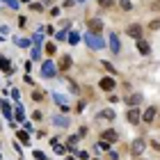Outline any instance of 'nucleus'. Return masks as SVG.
I'll return each mask as SVG.
<instances>
[{"label":"nucleus","instance_id":"f257e3e1","mask_svg":"<svg viewBox=\"0 0 160 160\" xmlns=\"http://www.w3.org/2000/svg\"><path fill=\"white\" fill-rule=\"evenodd\" d=\"M85 43L89 46L92 50H101V48H105V39H101V34H92V32H87L85 34Z\"/></svg>","mask_w":160,"mask_h":160},{"label":"nucleus","instance_id":"f03ea898","mask_svg":"<svg viewBox=\"0 0 160 160\" xmlns=\"http://www.w3.org/2000/svg\"><path fill=\"white\" fill-rule=\"evenodd\" d=\"M41 76L43 78H55L57 76V67L53 64V60H43V64H41Z\"/></svg>","mask_w":160,"mask_h":160},{"label":"nucleus","instance_id":"7ed1b4c3","mask_svg":"<svg viewBox=\"0 0 160 160\" xmlns=\"http://www.w3.org/2000/svg\"><path fill=\"white\" fill-rule=\"evenodd\" d=\"M144 147H147V144H144V140H142V137H137V140H133V142H130V156H133V158H137V156H142V151H144Z\"/></svg>","mask_w":160,"mask_h":160},{"label":"nucleus","instance_id":"20e7f679","mask_svg":"<svg viewBox=\"0 0 160 160\" xmlns=\"http://www.w3.org/2000/svg\"><path fill=\"white\" fill-rule=\"evenodd\" d=\"M87 28H89L92 34H101V32H103V21H101V18H89V21H87Z\"/></svg>","mask_w":160,"mask_h":160},{"label":"nucleus","instance_id":"39448f33","mask_svg":"<svg viewBox=\"0 0 160 160\" xmlns=\"http://www.w3.org/2000/svg\"><path fill=\"white\" fill-rule=\"evenodd\" d=\"M101 140H103V142H108V144H112V142H117V140H119V135H117V130L105 128L103 133H101Z\"/></svg>","mask_w":160,"mask_h":160},{"label":"nucleus","instance_id":"423d86ee","mask_svg":"<svg viewBox=\"0 0 160 160\" xmlns=\"http://www.w3.org/2000/svg\"><path fill=\"white\" fill-rule=\"evenodd\" d=\"M114 85H117V82H114V78H112V76L101 78V82H98V87H101L103 92H112V89H114Z\"/></svg>","mask_w":160,"mask_h":160},{"label":"nucleus","instance_id":"0eeeda50","mask_svg":"<svg viewBox=\"0 0 160 160\" xmlns=\"http://www.w3.org/2000/svg\"><path fill=\"white\" fill-rule=\"evenodd\" d=\"M0 69H2V73H5V76H12V73H14V67H12V62L7 60L5 55H0Z\"/></svg>","mask_w":160,"mask_h":160},{"label":"nucleus","instance_id":"6e6552de","mask_svg":"<svg viewBox=\"0 0 160 160\" xmlns=\"http://www.w3.org/2000/svg\"><path fill=\"white\" fill-rule=\"evenodd\" d=\"M0 110H2V114H5V119H7V121H12V119H14V110H12V105L7 103V101H0Z\"/></svg>","mask_w":160,"mask_h":160},{"label":"nucleus","instance_id":"1a4fd4ad","mask_svg":"<svg viewBox=\"0 0 160 160\" xmlns=\"http://www.w3.org/2000/svg\"><path fill=\"white\" fill-rule=\"evenodd\" d=\"M110 50H112V53H119V50H121V41L117 37V32H110Z\"/></svg>","mask_w":160,"mask_h":160},{"label":"nucleus","instance_id":"9d476101","mask_svg":"<svg viewBox=\"0 0 160 160\" xmlns=\"http://www.w3.org/2000/svg\"><path fill=\"white\" fill-rule=\"evenodd\" d=\"M156 117H158V110H156L153 105H151V108H147V112L142 114V119L147 121V123H153V119H156Z\"/></svg>","mask_w":160,"mask_h":160},{"label":"nucleus","instance_id":"9b49d317","mask_svg":"<svg viewBox=\"0 0 160 160\" xmlns=\"http://www.w3.org/2000/svg\"><path fill=\"white\" fill-rule=\"evenodd\" d=\"M126 103H128L130 108H137V105L142 103V94H128V96H126Z\"/></svg>","mask_w":160,"mask_h":160},{"label":"nucleus","instance_id":"f8f14e48","mask_svg":"<svg viewBox=\"0 0 160 160\" xmlns=\"http://www.w3.org/2000/svg\"><path fill=\"white\" fill-rule=\"evenodd\" d=\"M126 32L130 34V37H135V41H137V39H142V28L137 25V23H135V25H128V28H126Z\"/></svg>","mask_w":160,"mask_h":160},{"label":"nucleus","instance_id":"ddd939ff","mask_svg":"<svg viewBox=\"0 0 160 160\" xmlns=\"http://www.w3.org/2000/svg\"><path fill=\"white\" fill-rule=\"evenodd\" d=\"M53 98H55V103L62 108V112H69V105H67V98L62 96V94H57V92H53Z\"/></svg>","mask_w":160,"mask_h":160},{"label":"nucleus","instance_id":"4468645a","mask_svg":"<svg viewBox=\"0 0 160 160\" xmlns=\"http://www.w3.org/2000/svg\"><path fill=\"white\" fill-rule=\"evenodd\" d=\"M126 117H128L130 123H137V121H140V110H137V108H128V114H126Z\"/></svg>","mask_w":160,"mask_h":160},{"label":"nucleus","instance_id":"2eb2a0df","mask_svg":"<svg viewBox=\"0 0 160 160\" xmlns=\"http://www.w3.org/2000/svg\"><path fill=\"white\" fill-rule=\"evenodd\" d=\"M53 151H55V153L57 156H64V153H67V147H64V144H60V140H57V137H55V140H53Z\"/></svg>","mask_w":160,"mask_h":160},{"label":"nucleus","instance_id":"dca6fc26","mask_svg":"<svg viewBox=\"0 0 160 160\" xmlns=\"http://www.w3.org/2000/svg\"><path fill=\"white\" fill-rule=\"evenodd\" d=\"M137 50H140L142 55H149L151 53V48H149V43L144 41V39H137Z\"/></svg>","mask_w":160,"mask_h":160},{"label":"nucleus","instance_id":"f3484780","mask_svg":"<svg viewBox=\"0 0 160 160\" xmlns=\"http://www.w3.org/2000/svg\"><path fill=\"white\" fill-rule=\"evenodd\" d=\"M114 117H117V114H114L112 110H101V112L96 114V119H108V121H110V119H114Z\"/></svg>","mask_w":160,"mask_h":160},{"label":"nucleus","instance_id":"a211bd4d","mask_svg":"<svg viewBox=\"0 0 160 160\" xmlns=\"http://www.w3.org/2000/svg\"><path fill=\"white\" fill-rule=\"evenodd\" d=\"M71 64H73V62H71V55H62V62H60V69H62V71H67V69L71 67Z\"/></svg>","mask_w":160,"mask_h":160},{"label":"nucleus","instance_id":"6ab92c4d","mask_svg":"<svg viewBox=\"0 0 160 160\" xmlns=\"http://www.w3.org/2000/svg\"><path fill=\"white\" fill-rule=\"evenodd\" d=\"M53 123H55V126L67 128V126H69V117H55V119H53Z\"/></svg>","mask_w":160,"mask_h":160},{"label":"nucleus","instance_id":"aec40b11","mask_svg":"<svg viewBox=\"0 0 160 160\" xmlns=\"http://www.w3.org/2000/svg\"><path fill=\"white\" fill-rule=\"evenodd\" d=\"M18 142H21V144H30V133H25V130H18Z\"/></svg>","mask_w":160,"mask_h":160},{"label":"nucleus","instance_id":"412c9836","mask_svg":"<svg viewBox=\"0 0 160 160\" xmlns=\"http://www.w3.org/2000/svg\"><path fill=\"white\" fill-rule=\"evenodd\" d=\"M14 117H16V121H23V119H25V112H23V105H16V110H14Z\"/></svg>","mask_w":160,"mask_h":160},{"label":"nucleus","instance_id":"4be33fe9","mask_svg":"<svg viewBox=\"0 0 160 160\" xmlns=\"http://www.w3.org/2000/svg\"><path fill=\"white\" fill-rule=\"evenodd\" d=\"M94 151H96V153H98V151H110V144L101 140V142H96V147H94Z\"/></svg>","mask_w":160,"mask_h":160},{"label":"nucleus","instance_id":"5701e85b","mask_svg":"<svg viewBox=\"0 0 160 160\" xmlns=\"http://www.w3.org/2000/svg\"><path fill=\"white\" fill-rule=\"evenodd\" d=\"M0 2H5L9 9H18V5H21V0H0Z\"/></svg>","mask_w":160,"mask_h":160},{"label":"nucleus","instance_id":"b1692460","mask_svg":"<svg viewBox=\"0 0 160 160\" xmlns=\"http://www.w3.org/2000/svg\"><path fill=\"white\" fill-rule=\"evenodd\" d=\"M67 41L76 46V43H80V34H78V32H69V39H67Z\"/></svg>","mask_w":160,"mask_h":160},{"label":"nucleus","instance_id":"393cba45","mask_svg":"<svg viewBox=\"0 0 160 160\" xmlns=\"http://www.w3.org/2000/svg\"><path fill=\"white\" fill-rule=\"evenodd\" d=\"M30 43H32V39H23V37H18V39H16V46H21V48H28Z\"/></svg>","mask_w":160,"mask_h":160},{"label":"nucleus","instance_id":"a878e982","mask_svg":"<svg viewBox=\"0 0 160 160\" xmlns=\"http://www.w3.org/2000/svg\"><path fill=\"white\" fill-rule=\"evenodd\" d=\"M119 5H121L123 12H130V9H133V2H130V0H119Z\"/></svg>","mask_w":160,"mask_h":160},{"label":"nucleus","instance_id":"bb28decb","mask_svg":"<svg viewBox=\"0 0 160 160\" xmlns=\"http://www.w3.org/2000/svg\"><path fill=\"white\" fill-rule=\"evenodd\" d=\"M55 39H57V41H67V39H69L67 30H60V32H55Z\"/></svg>","mask_w":160,"mask_h":160},{"label":"nucleus","instance_id":"cd10ccee","mask_svg":"<svg viewBox=\"0 0 160 160\" xmlns=\"http://www.w3.org/2000/svg\"><path fill=\"white\" fill-rule=\"evenodd\" d=\"M64 80H67V85L71 87V92H73V94H78V85L73 82V80H71V78H67V76H64Z\"/></svg>","mask_w":160,"mask_h":160},{"label":"nucleus","instance_id":"c85d7f7f","mask_svg":"<svg viewBox=\"0 0 160 160\" xmlns=\"http://www.w3.org/2000/svg\"><path fill=\"white\" fill-rule=\"evenodd\" d=\"M32 60H41V48H39V46L32 48Z\"/></svg>","mask_w":160,"mask_h":160},{"label":"nucleus","instance_id":"c756f323","mask_svg":"<svg viewBox=\"0 0 160 160\" xmlns=\"http://www.w3.org/2000/svg\"><path fill=\"white\" fill-rule=\"evenodd\" d=\"M41 41H43V37H41V32H37V34H34V37H32V43H34V46H39Z\"/></svg>","mask_w":160,"mask_h":160},{"label":"nucleus","instance_id":"7c9ffc66","mask_svg":"<svg viewBox=\"0 0 160 160\" xmlns=\"http://www.w3.org/2000/svg\"><path fill=\"white\" fill-rule=\"evenodd\" d=\"M32 98H34V101H43V92L34 89V92H32Z\"/></svg>","mask_w":160,"mask_h":160},{"label":"nucleus","instance_id":"2f4dec72","mask_svg":"<svg viewBox=\"0 0 160 160\" xmlns=\"http://www.w3.org/2000/svg\"><path fill=\"white\" fill-rule=\"evenodd\" d=\"M32 119H34V121H41V119H43V112H41V110H34V112H32Z\"/></svg>","mask_w":160,"mask_h":160},{"label":"nucleus","instance_id":"473e14b6","mask_svg":"<svg viewBox=\"0 0 160 160\" xmlns=\"http://www.w3.org/2000/svg\"><path fill=\"white\" fill-rule=\"evenodd\" d=\"M96 2H98L101 7H112V5H114V0H96Z\"/></svg>","mask_w":160,"mask_h":160},{"label":"nucleus","instance_id":"72a5a7b5","mask_svg":"<svg viewBox=\"0 0 160 160\" xmlns=\"http://www.w3.org/2000/svg\"><path fill=\"white\" fill-rule=\"evenodd\" d=\"M76 158H80V160H87V158H89V153H87V151H80V149H78Z\"/></svg>","mask_w":160,"mask_h":160},{"label":"nucleus","instance_id":"f704fd0d","mask_svg":"<svg viewBox=\"0 0 160 160\" xmlns=\"http://www.w3.org/2000/svg\"><path fill=\"white\" fill-rule=\"evenodd\" d=\"M46 53L48 55H55V43H46Z\"/></svg>","mask_w":160,"mask_h":160},{"label":"nucleus","instance_id":"c9c22d12","mask_svg":"<svg viewBox=\"0 0 160 160\" xmlns=\"http://www.w3.org/2000/svg\"><path fill=\"white\" fill-rule=\"evenodd\" d=\"M149 28H151V30H160V21H158V18H156V21H151Z\"/></svg>","mask_w":160,"mask_h":160},{"label":"nucleus","instance_id":"e433bc0d","mask_svg":"<svg viewBox=\"0 0 160 160\" xmlns=\"http://www.w3.org/2000/svg\"><path fill=\"white\" fill-rule=\"evenodd\" d=\"M78 140H80L78 135H71V137H69V147H76V142H78Z\"/></svg>","mask_w":160,"mask_h":160},{"label":"nucleus","instance_id":"4c0bfd02","mask_svg":"<svg viewBox=\"0 0 160 160\" xmlns=\"http://www.w3.org/2000/svg\"><path fill=\"white\" fill-rule=\"evenodd\" d=\"M103 67H105L108 71H110V73H117V71H114V67H112V64H110V62H103Z\"/></svg>","mask_w":160,"mask_h":160},{"label":"nucleus","instance_id":"58836bf2","mask_svg":"<svg viewBox=\"0 0 160 160\" xmlns=\"http://www.w3.org/2000/svg\"><path fill=\"white\" fill-rule=\"evenodd\" d=\"M34 158H37V160H46V156H43V151H34Z\"/></svg>","mask_w":160,"mask_h":160},{"label":"nucleus","instance_id":"ea45409f","mask_svg":"<svg viewBox=\"0 0 160 160\" xmlns=\"http://www.w3.org/2000/svg\"><path fill=\"white\" fill-rule=\"evenodd\" d=\"M62 5H64V7H73L76 0H62Z\"/></svg>","mask_w":160,"mask_h":160},{"label":"nucleus","instance_id":"a19ab883","mask_svg":"<svg viewBox=\"0 0 160 160\" xmlns=\"http://www.w3.org/2000/svg\"><path fill=\"white\" fill-rule=\"evenodd\" d=\"M25 23H28V18L21 16V18H18V28H25Z\"/></svg>","mask_w":160,"mask_h":160},{"label":"nucleus","instance_id":"79ce46f5","mask_svg":"<svg viewBox=\"0 0 160 160\" xmlns=\"http://www.w3.org/2000/svg\"><path fill=\"white\" fill-rule=\"evenodd\" d=\"M12 98H14V101H18V98H21V94H18V89H12Z\"/></svg>","mask_w":160,"mask_h":160},{"label":"nucleus","instance_id":"37998d69","mask_svg":"<svg viewBox=\"0 0 160 160\" xmlns=\"http://www.w3.org/2000/svg\"><path fill=\"white\" fill-rule=\"evenodd\" d=\"M85 135H87V128L82 126V128H80V130H78V137H85Z\"/></svg>","mask_w":160,"mask_h":160},{"label":"nucleus","instance_id":"c03bdc74","mask_svg":"<svg viewBox=\"0 0 160 160\" xmlns=\"http://www.w3.org/2000/svg\"><path fill=\"white\" fill-rule=\"evenodd\" d=\"M151 149H153V151H160V144L153 140V142H151Z\"/></svg>","mask_w":160,"mask_h":160},{"label":"nucleus","instance_id":"a18cd8bd","mask_svg":"<svg viewBox=\"0 0 160 160\" xmlns=\"http://www.w3.org/2000/svg\"><path fill=\"white\" fill-rule=\"evenodd\" d=\"M76 2H85V0H76Z\"/></svg>","mask_w":160,"mask_h":160},{"label":"nucleus","instance_id":"49530a36","mask_svg":"<svg viewBox=\"0 0 160 160\" xmlns=\"http://www.w3.org/2000/svg\"><path fill=\"white\" fill-rule=\"evenodd\" d=\"M69 160H76V158H69Z\"/></svg>","mask_w":160,"mask_h":160},{"label":"nucleus","instance_id":"de8ad7c7","mask_svg":"<svg viewBox=\"0 0 160 160\" xmlns=\"http://www.w3.org/2000/svg\"><path fill=\"white\" fill-rule=\"evenodd\" d=\"M0 41H2V37H0Z\"/></svg>","mask_w":160,"mask_h":160},{"label":"nucleus","instance_id":"09e8293b","mask_svg":"<svg viewBox=\"0 0 160 160\" xmlns=\"http://www.w3.org/2000/svg\"><path fill=\"white\" fill-rule=\"evenodd\" d=\"M0 128H2V126H0Z\"/></svg>","mask_w":160,"mask_h":160}]
</instances>
